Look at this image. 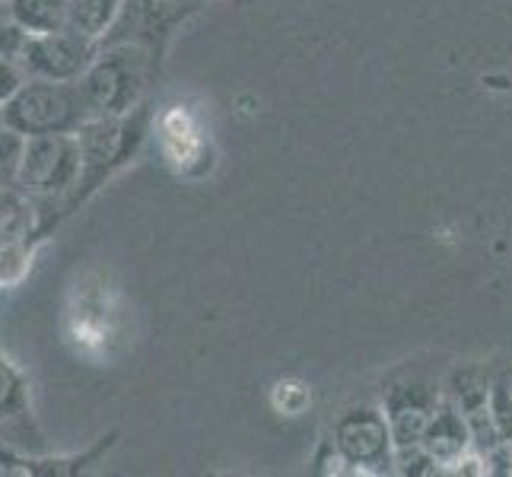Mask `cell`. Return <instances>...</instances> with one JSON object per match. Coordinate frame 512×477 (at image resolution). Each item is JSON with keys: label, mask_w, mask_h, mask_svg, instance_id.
Here are the masks:
<instances>
[{"label": "cell", "mask_w": 512, "mask_h": 477, "mask_svg": "<svg viewBox=\"0 0 512 477\" xmlns=\"http://www.w3.org/2000/svg\"><path fill=\"white\" fill-rule=\"evenodd\" d=\"M334 449H341L347 465H357L360 471H385L392 465L395 439L388 417L373 408L347 411L338 427H334Z\"/></svg>", "instance_id": "cell-7"}, {"label": "cell", "mask_w": 512, "mask_h": 477, "mask_svg": "<svg viewBox=\"0 0 512 477\" xmlns=\"http://www.w3.org/2000/svg\"><path fill=\"white\" fill-rule=\"evenodd\" d=\"M204 0H125V7L115 16L112 29L102 35V45H140L153 51L156 58L166 55L175 29L191 13L201 10Z\"/></svg>", "instance_id": "cell-6"}, {"label": "cell", "mask_w": 512, "mask_h": 477, "mask_svg": "<svg viewBox=\"0 0 512 477\" xmlns=\"http://www.w3.org/2000/svg\"><path fill=\"white\" fill-rule=\"evenodd\" d=\"M35 223H39V210H35V201L29 198V194L0 191V242H13V239L32 236ZM35 236H39V233H35Z\"/></svg>", "instance_id": "cell-14"}, {"label": "cell", "mask_w": 512, "mask_h": 477, "mask_svg": "<svg viewBox=\"0 0 512 477\" xmlns=\"http://www.w3.org/2000/svg\"><path fill=\"white\" fill-rule=\"evenodd\" d=\"M163 58L140 45H102L90 70L77 80L93 118H121L150 99Z\"/></svg>", "instance_id": "cell-2"}, {"label": "cell", "mask_w": 512, "mask_h": 477, "mask_svg": "<svg viewBox=\"0 0 512 477\" xmlns=\"http://www.w3.org/2000/svg\"><path fill=\"white\" fill-rule=\"evenodd\" d=\"M7 128L20 131L23 137L42 134H77L86 121L93 118L86 105L80 83L64 80H32L26 77L23 86L4 102Z\"/></svg>", "instance_id": "cell-3"}, {"label": "cell", "mask_w": 512, "mask_h": 477, "mask_svg": "<svg viewBox=\"0 0 512 477\" xmlns=\"http://www.w3.org/2000/svg\"><path fill=\"white\" fill-rule=\"evenodd\" d=\"M23 150H26V137L20 131H13V128L0 131V191L16 188V175H20Z\"/></svg>", "instance_id": "cell-15"}, {"label": "cell", "mask_w": 512, "mask_h": 477, "mask_svg": "<svg viewBox=\"0 0 512 477\" xmlns=\"http://www.w3.org/2000/svg\"><path fill=\"white\" fill-rule=\"evenodd\" d=\"M118 436H121L118 430H109L105 436H99L93 446H86L83 452H74V455H23V452L0 446V471L20 474V477H74L99 465L102 458L118 446Z\"/></svg>", "instance_id": "cell-8"}, {"label": "cell", "mask_w": 512, "mask_h": 477, "mask_svg": "<svg viewBox=\"0 0 512 477\" xmlns=\"http://www.w3.org/2000/svg\"><path fill=\"white\" fill-rule=\"evenodd\" d=\"M312 404V392L309 385L296 382V379H284L274 385V408L284 411L287 417H299Z\"/></svg>", "instance_id": "cell-16"}, {"label": "cell", "mask_w": 512, "mask_h": 477, "mask_svg": "<svg viewBox=\"0 0 512 477\" xmlns=\"http://www.w3.org/2000/svg\"><path fill=\"white\" fill-rule=\"evenodd\" d=\"M420 446L427 449L436 465H458L471 446V427L458 404H439L433 411L427 430H423Z\"/></svg>", "instance_id": "cell-10"}, {"label": "cell", "mask_w": 512, "mask_h": 477, "mask_svg": "<svg viewBox=\"0 0 512 477\" xmlns=\"http://www.w3.org/2000/svg\"><path fill=\"white\" fill-rule=\"evenodd\" d=\"M0 427L16 436H42L29 401V379L0 344Z\"/></svg>", "instance_id": "cell-9"}, {"label": "cell", "mask_w": 512, "mask_h": 477, "mask_svg": "<svg viewBox=\"0 0 512 477\" xmlns=\"http://www.w3.org/2000/svg\"><path fill=\"white\" fill-rule=\"evenodd\" d=\"M7 128V118H4V105H0V131Z\"/></svg>", "instance_id": "cell-17"}, {"label": "cell", "mask_w": 512, "mask_h": 477, "mask_svg": "<svg viewBox=\"0 0 512 477\" xmlns=\"http://www.w3.org/2000/svg\"><path fill=\"white\" fill-rule=\"evenodd\" d=\"M156 134H160L163 150L172 163L179 166V172H191V166L198 163L207 150V140H204L201 128L194 125V118L188 115V109H182V105H172L169 112L156 118Z\"/></svg>", "instance_id": "cell-11"}, {"label": "cell", "mask_w": 512, "mask_h": 477, "mask_svg": "<svg viewBox=\"0 0 512 477\" xmlns=\"http://www.w3.org/2000/svg\"><path fill=\"white\" fill-rule=\"evenodd\" d=\"M150 125H153V102L150 99L144 105H137L131 115L86 121V125L77 131V140H80L77 182L61 201H42V204L35 201V210H39L35 233H39L42 239H48L51 229H55L61 220L77 214L86 201L96 198V191L109 179H115V175L137 156Z\"/></svg>", "instance_id": "cell-1"}, {"label": "cell", "mask_w": 512, "mask_h": 477, "mask_svg": "<svg viewBox=\"0 0 512 477\" xmlns=\"http://www.w3.org/2000/svg\"><path fill=\"white\" fill-rule=\"evenodd\" d=\"M102 42L93 35L77 32L70 26H61L55 32H29L26 45L20 51L23 74L32 80H80L90 64L96 61Z\"/></svg>", "instance_id": "cell-5"}, {"label": "cell", "mask_w": 512, "mask_h": 477, "mask_svg": "<svg viewBox=\"0 0 512 477\" xmlns=\"http://www.w3.org/2000/svg\"><path fill=\"white\" fill-rule=\"evenodd\" d=\"M121 7H125V0H67V26L102 39L112 29Z\"/></svg>", "instance_id": "cell-13"}, {"label": "cell", "mask_w": 512, "mask_h": 477, "mask_svg": "<svg viewBox=\"0 0 512 477\" xmlns=\"http://www.w3.org/2000/svg\"><path fill=\"white\" fill-rule=\"evenodd\" d=\"M4 7L26 32H55L67 26V0H7Z\"/></svg>", "instance_id": "cell-12"}, {"label": "cell", "mask_w": 512, "mask_h": 477, "mask_svg": "<svg viewBox=\"0 0 512 477\" xmlns=\"http://www.w3.org/2000/svg\"><path fill=\"white\" fill-rule=\"evenodd\" d=\"M80 175V140L77 134H42L26 137L16 191L35 201H61Z\"/></svg>", "instance_id": "cell-4"}]
</instances>
